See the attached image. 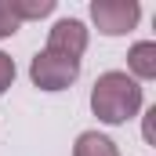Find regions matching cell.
<instances>
[{
	"instance_id": "1",
	"label": "cell",
	"mask_w": 156,
	"mask_h": 156,
	"mask_svg": "<svg viewBox=\"0 0 156 156\" xmlns=\"http://www.w3.org/2000/svg\"><path fill=\"white\" fill-rule=\"evenodd\" d=\"M138 109H142V83L138 80H131L120 69H109V73H102L94 80V87H91V113L102 123L120 127V123L138 116Z\"/></svg>"
},
{
	"instance_id": "2",
	"label": "cell",
	"mask_w": 156,
	"mask_h": 156,
	"mask_svg": "<svg viewBox=\"0 0 156 156\" xmlns=\"http://www.w3.org/2000/svg\"><path fill=\"white\" fill-rule=\"evenodd\" d=\"M76 76H80V62L55 55V51H37L29 62V80L40 91H66L76 83Z\"/></svg>"
},
{
	"instance_id": "3",
	"label": "cell",
	"mask_w": 156,
	"mask_h": 156,
	"mask_svg": "<svg viewBox=\"0 0 156 156\" xmlns=\"http://www.w3.org/2000/svg\"><path fill=\"white\" fill-rule=\"evenodd\" d=\"M142 7L138 0H91V22L105 37H123L138 26Z\"/></svg>"
},
{
	"instance_id": "4",
	"label": "cell",
	"mask_w": 156,
	"mask_h": 156,
	"mask_svg": "<svg viewBox=\"0 0 156 156\" xmlns=\"http://www.w3.org/2000/svg\"><path fill=\"white\" fill-rule=\"evenodd\" d=\"M87 26L80 18H58L51 29H47V47L44 51H55V55H66V58H83L87 51Z\"/></svg>"
},
{
	"instance_id": "5",
	"label": "cell",
	"mask_w": 156,
	"mask_h": 156,
	"mask_svg": "<svg viewBox=\"0 0 156 156\" xmlns=\"http://www.w3.org/2000/svg\"><path fill=\"white\" fill-rule=\"evenodd\" d=\"M127 69H131V80H153L156 76V44L153 40H138L127 51Z\"/></svg>"
},
{
	"instance_id": "6",
	"label": "cell",
	"mask_w": 156,
	"mask_h": 156,
	"mask_svg": "<svg viewBox=\"0 0 156 156\" xmlns=\"http://www.w3.org/2000/svg\"><path fill=\"white\" fill-rule=\"evenodd\" d=\"M73 156H120L116 142L109 134H98V131H83L73 145Z\"/></svg>"
},
{
	"instance_id": "7",
	"label": "cell",
	"mask_w": 156,
	"mask_h": 156,
	"mask_svg": "<svg viewBox=\"0 0 156 156\" xmlns=\"http://www.w3.org/2000/svg\"><path fill=\"white\" fill-rule=\"evenodd\" d=\"M7 7L18 22H33V18H47L55 11V0H7Z\"/></svg>"
},
{
	"instance_id": "8",
	"label": "cell",
	"mask_w": 156,
	"mask_h": 156,
	"mask_svg": "<svg viewBox=\"0 0 156 156\" xmlns=\"http://www.w3.org/2000/svg\"><path fill=\"white\" fill-rule=\"evenodd\" d=\"M22 29V22L11 15V7H7V0H0V40H7V37H15Z\"/></svg>"
},
{
	"instance_id": "9",
	"label": "cell",
	"mask_w": 156,
	"mask_h": 156,
	"mask_svg": "<svg viewBox=\"0 0 156 156\" xmlns=\"http://www.w3.org/2000/svg\"><path fill=\"white\" fill-rule=\"evenodd\" d=\"M15 73H18V69H15V58L0 51V94H4V91L15 83Z\"/></svg>"
}]
</instances>
